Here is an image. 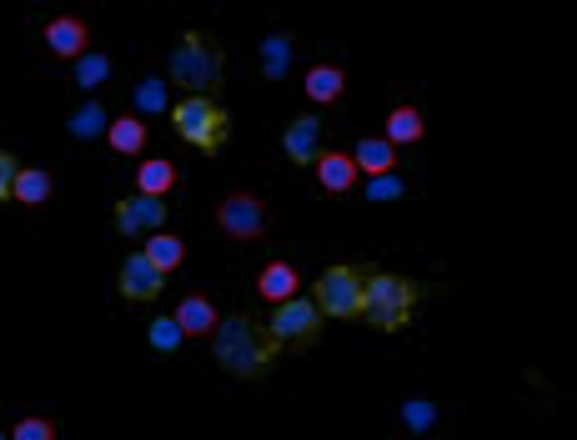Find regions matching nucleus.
Here are the masks:
<instances>
[{
    "label": "nucleus",
    "mask_w": 577,
    "mask_h": 440,
    "mask_svg": "<svg viewBox=\"0 0 577 440\" xmlns=\"http://www.w3.org/2000/svg\"><path fill=\"white\" fill-rule=\"evenodd\" d=\"M209 341L212 359L219 369L246 384L264 380L283 354L267 322L249 311L222 317Z\"/></svg>",
    "instance_id": "obj_1"
},
{
    "label": "nucleus",
    "mask_w": 577,
    "mask_h": 440,
    "mask_svg": "<svg viewBox=\"0 0 577 440\" xmlns=\"http://www.w3.org/2000/svg\"><path fill=\"white\" fill-rule=\"evenodd\" d=\"M227 61V49L216 33L190 28L181 33L170 50L168 80L188 94L217 97L225 84Z\"/></svg>",
    "instance_id": "obj_2"
},
{
    "label": "nucleus",
    "mask_w": 577,
    "mask_h": 440,
    "mask_svg": "<svg viewBox=\"0 0 577 440\" xmlns=\"http://www.w3.org/2000/svg\"><path fill=\"white\" fill-rule=\"evenodd\" d=\"M176 135L207 158H216L233 134V119L217 97L188 94L169 109Z\"/></svg>",
    "instance_id": "obj_3"
},
{
    "label": "nucleus",
    "mask_w": 577,
    "mask_h": 440,
    "mask_svg": "<svg viewBox=\"0 0 577 440\" xmlns=\"http://www.w3.org/2000/svg\"><path fill=\"white\" fill-rule=\"evenodd\" d=\"M420 302L419 285L395 273L369 276L363 318L377 332L394 335L409 326Z\"/></svg>",
    "instance_id": "obj_4"
},
{
    "label": "nucleus",
    "mask_w": 577,
    "mask_h": 440,
    "mask_svg": "<svg viewBox=\"0 0 577 440\" xmlns=\"http://www.w3.org/2000/svg\"><path fill=\"white\" fill-rule=\"evenodd\" d=\"M369 276L357 265L326 266L311 286V298L325 316L338 321L363 318Z\"/></svg>",
    "instance_id": "obj_5"
},
{
    "label": "nucleus",
    "mask_w": 577,
    "mask_h": 440,
    "mask_svg": "<svg viewBox=\"0 0 577 440\" xmlns=\"http://www.w3.org/2000/svg\"><path fill=\"white\" fill-rule=\"evenodd\" d=\"M213 222L229 241L256 244L269 235V205L249 188L227 191L213 207Z\"/></svg>",
    "instance_id": "obj_6"
},
{
    "label": "nucleus",
    "mask_w": 577,
    "mask_h": 440,
    "mask_svg": "<svg viewBox=\"0 0 577 440\" xmlns=\"http://www.w3.org/2000/svg\"><path fill=\"white\" fill-rule=\"evenodd\" d=\"M267 325L283 353L301 355L319 345L326 318L311 297L297 296L275 306Z\"/></svg>",
    "instance_id": "obj_7"
},
{
    "label": "nucleus",
    "mask_w": 577,
    "mask_h": 440,
    "mask_svg": "<svg viewBox=\"0 0 577 440\" xmlns=\"http://www.w3.org/2000/svg\"><path fill=\"white\" fill-rule=\"evenodd\" d=\"M169 214V207L164 198L138 192L118 199L112 208L115 232L128 240H139L146 233L160 231Z\"/></svg>",
    "instance_id": "obj_8"
},
{
    "label": "nucleus",
    "mask_w": 577,
    "mask_h": 440,
    "mask_svg": "<svg viewBox=\"0 0 577 440\" xmlns=\"http://www.w3.org/2000/svg\"><path fill=\"white\" fill-rule=\"evenodd\" d=\"M41 36L56 62L76 64L91 52L94 35L85 18L66 12L50 18L41 28Z\"/></svg>",
    "instance_id": "obj_9"
},
{
    "label": "nucleus",
    "mask_w": 577,
    "mask_h": 440,
    "mask_svg": "<svg viewBox=\"0 0 577 440\" xmlns=\"http://www.w3.org/2000/svg\"><path fill=\"white\" fill-rule=\"evenodd\" d=\"M166 286L167 277L149 262L143 251H134L124 259L115 281L119 296L135 305L157 303Z\"/></svg>",
    "instance_id": "obj_10"
},
{
    "label": "nucleus",
    "mask_w": 577,
    "mask_h": 440,
    "mask_svg": "<svg viewBox=\"0 0 577 440\" xmlns=\"http://www.w3.org/2000/svg\"><path fill=\"white\" fill-rule=\"evenodd\" d=\"M322 122L315 114L302 113L288 122L281 134L285 156L296 168L306 169L314 164L321 148Z\"/></svg>",
    "instance_id": "obj_11"
},
{
    "label": "nucleus",
    "mask_w": 577,
    "mask_h": 440,
    "mask_svg": "<svg viewBox=\"0 0 577 440\" xmlns=\"http://www.w3.org/2000/svg\"><path fill=\"white\" fill-rule=\"evenodd\" d=\"M303 277L300 270L285 259L269 260L259 271L255 291L263 303L277 306L300 296Z\"/></svg>",
    "instance_id": "obj_12"
},
{
    "label": "nucleus",
    "mask_w": 577,
    "mask_h": 440,
    "mask_svg": "<svg viewBox=\"0 0 577 440\" xmlns=\"http://www.w3.org/2000/svg\"><path fill=\"white\" fill-rule=\"evenodd\" d=\"M171 315L180 325L186 341L210 339L222 319L219 308L202 291L185 295Z\"/></svg>",
    "instance_id": "obj_13"
},
{
    "label": "nucleus",
    "mask_w": 577,
    "mask_h": 440,
    "mask_svg": "<svg viewBox=\"0 0 577 440\" xmlns=\"http://www.w3.org/2000/svg\"><path fill=\"white\" fill-rule=\"evenodd\" d=\"M313 167L319 186L334 196L354 189L361 174L354 155L340 149L322 150Z\"/></svg>",
    "instance_id": "obj_14"
},
{
    "label": "nucleus",
    "mask_w": 577,
    "mask_h": 440,
    "mask_svg": "<svg viewBox=\"0 0 577 440\" xmlns=\"http://www.w3.org/2000/svg\"><path fill=\"white\" fill-rule=\"evenodd\" d=\"M346 88L348 74L335 63H314L304 74V94L308 101L319 106H334L342 99Z\"/></svg>",
    "instance_id": "obj_15"
},
{
    "label": "nucleus",
    "mask_w": 577,
    "mask_h": 440,
    "mask_svg": "<svg viewBox=\"0 0 577 440\" xmlns=\"http://www.w3.org/2000/svg\"><path fill=\"white\" fill-rule=\"evenodd\" d=\"M107 147L125 157H138L147 148L150 130L134 112H125L108 123L104 134Z\"/></svg>",
    "instance_id": "obj_16"
},
{
    "label": "nucleus",
    "mask_w": 577,
    "mask_h": 440,
    "mask_svg": "<svg viewBox=\"0 0 577 440\" xmlns=\"http://www.w3.org/2000/svg\"><path fill=\"white\" fill-rule=\"evenodd\" d=\"M180 178V168L175 159L151 156L138 163L134 182L138 193L165 198L178 186Z\"/></svg>",
    "instance_id": "obj_17"
},
{
    "label": "nucleus",
    "mask_w": 577,
    "mask_h": 440,
    "mask_svg": "<svg viewBox=\"0 0 577 440\" xmlns=\"http://www.w3.org/2000/svg\"><path fill=\"white\" fill-rule=\"evenodd\" d=\"M361 174L373 178H386L399 163L398 148L385 136L361 138L353 154Z\"/></svg>",
    "instance_id": "obj_18"
},
{
    "label": "nucleus",
    "mask_w": 577,
    "mask_h": 440,
    "mask_svg": "<svg viewBox=\"0 0 577 440\" xmlns=\"http://www.w3.org/2000/svg\"><path fill=\"white\" fill-rule=\"evenodd\" d=\"M141 251L149 262L168 277L182 268L189 250L181 235L160 230L150 234Z\"/></svg>",
    "instance_id": "obj_19"
},
{
    "label": "nucleus",
    "mask_w": 577,
    "mask_h": 440,
    "mask_svg": "<svg viewBox=\"0 0 577 440\" xmlns=\"http://www.w3.org/2000/svg\"><path fill=\"white\" fill-rule=\"evenodd\" d=\"M54 190V179L48 170L22 165L13 181L12 201L27 209L40 208L51 201Z\"/></svg>",
    "instance_id": "obj_20"
},
{
    "label": "nucleus",
    "mask_w": 577,
    "mask_h": 440,
    "mask_svg": "<svg viewBox=\"0 0 577 440\" xmlns=\"http://www.w3.org/2000/svg\"><path fill=\"white\" fill-rule=\"evenodd\" d=\"M426 134L424 118L415 105H398L386 118L385 137L397 148L420 143Z\"/></svg>",
    "instance_id": "obj_21"
},
{
    "label": "nucleus",
    "mask_w": 577,
    "mask_h": 440,
    "mask_svg": "<svg viewBox=\"0 0 577 440\" xmlns=\"http://www.w3.org/2000/svg\"><path fill=\"white\" fill-rule=\"evenodd\" d=\"M262 73L270 81L284 78L291 69L293 59V41L285 33L271 34L262 42Z\"/></svg>",
    "instance_id": "obj_22"
},
{
    "label": "nucleus",
    "mask_w": 577,
    "mask_h": 440,
    "mask_svg": "<svg viewBox=\"0 0 577 440\" xmlns=\"http://www.w3.org/2000/svg\"><path fill=\"white\" fill-rule=\"evenodd\" d=\"M147 339L150 347L162 355L177 353L186 341L175 316L167 314L153 318L147 328Z\"/></svg>",
    "instance_id": "obj_23"
},
{
    "label": "nucleus",
    "mask_w": 577,
    "mask_h": 440,
    "mask_svg": "<svg viewBox=\"0 0 577 440\" xmlns=\"http://www.w3.org/2000/svg\"><path fill=\"white\" fill-rule=\"evenodd\" d=\"M107 125L105 106L98 101H90L72 118L70 129L74 136L90 140L104 135Z\"/></svg>",
    "instance_id": "obj_24"
},
{
    "label": "nucleus",
    "mask_w": 577,
    "mask_h": 440,
    "mask_svg": "<svg viewBox=\"0 0 577 440\" xmlns=\"http://www.w3.org/2000/svg\"><path fill=\"white\" fill-rule=\"evenodd\" d=\"M134 99L140 112L148 115H160L168 104L166 82L157 76L144 80L135 90Z\"/></svg>",
    "instance_id": "obj_25"
},
{
    "label": "nucleus",
    "mask_w": 577,
    "mask_h": 440,
    "mask_svg": "<svg viewBox=\"0 0 577 440\" xmlns=\"http://www.w3.org/2000/svg\"><path fill=\"white\" fill-rule=\"evenodd\" d=\"M111 64L104 52L91 51L75 64V78L83 88L101 85L109 75Z\"/></svg>",
    "instance_id": "obj_26"
},
{
    "label": "nucleus",
    "mask_w": 577,
    "mask_h": 440,
    "mask_svg": "<svg viewBox=\"0 0 577 440\" xmlns=\"http://www.w3.org/2000/svg\"><path fill=\"white\" fill-rule=\"evenodd\" d=\"M11 440H57V428L46 416L30 415L14 423Z\"/></svg>",
    "instance_id": "obj_27"
},
{
    "label": "nucleus",
    "mask_w": 577,
    "mask_h": 440,
    "mask_svg": "<svg viewBox=\"0 0 577 440\" xmlns=\"http://www.w3.org/2000/svg\"><path fill=\"white\" fill-rule=\"evenodd\" d=\"M22 167L20 158L13 151L0 147V205L12 201L14 178Z\"/></svg>",
    "instance_id": "obj_28"
},
{
    "label": "nucleus",
    "mask_w": 577,
    "mask_h": 440,
    "mask_svg": "<svg viewBox=\"0 0 577 440\" xmlns=\"http://www.w3.org/2000/svg\"><path fill=\"white\" fill-rule=\"evenodd\" d=\"M0 440H7L3 436H0Z\"/></svg>",
    "instance_id": "obj_29"
}]
</instances>
